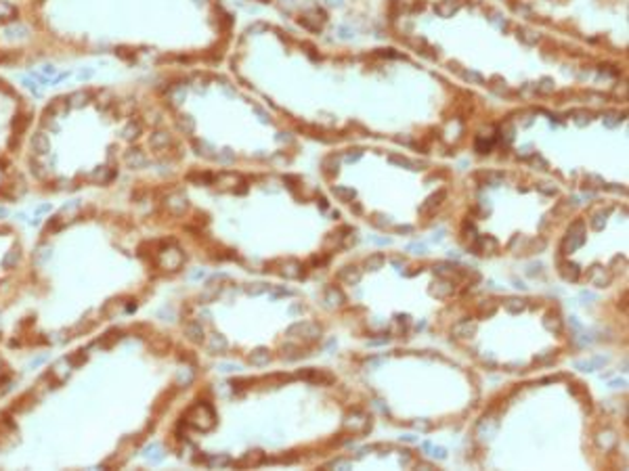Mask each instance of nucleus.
Returning <instances> with one entry per match:
<instances>
[{"label":"nucleus","mask_w":629,"mask_h":471,"mask_svg":"<svg viewBox=\"0 0 629 471\" xmlns=\"http://www.w3.org/2000/svg\"><path fill=\"white\" fill-rule=\"evenodd\" d=\"M390 342V337H380V339H370V346H384V344H388Z\"/></svg>","instance_id":"de8ad7c7"},{"label":"nucleus","mask_w":629,"mask_h":471,"mask_svg":"<svg viewBox=\"0 0 629 471\" xmlns=\"http://www.w3.org/2000/svg\"><path fill=\"white\" fill-rule=\"evenodd\" d=\"M325 469H350V461H344V459H336V461L328 463Z\"/></svg>","instance_id":"e433bc0d"},{"label":"nucleus","mask_w":629,"mask_h":471,"mask_svg":"<svg viewBox=\"0 0 629 471\" xmlns=\"http://www.w3.org/2000/svg\"><path fill=\"white\" fill-rule=\"evenodd\" d=\"M535 90H537V92H544V94L554 92V82H552V78H541L539 84L535 86Z\"/></svg>","instance_id":"c756f323"},{"label":"nucleus","mask_w":629,"mask_h":471,"mask_svg":"<svg viewBox=\"0 0 629 471\" xmlns=\"http://www.w3.org/2000/svg\"><path fill=\"white\" fill-rule=\"evenodd\" d=\"M581 300H590V302H594V300H598V295L592 293V291H581Z\"/></svg>","instance_id":"8fccbe9b"},{"label":"nucleus","mask_w":629,"mask_h":471,"mask_svg":"<svg viewBox=\"0 0 629 471\" xmlns=\"http://www.w3.org/2000/svg\"><path fill=\"white\" fill-rule=\"evenodd\" d=\"M224 348H226V339L222 335H212V342H210L212 352H222Z\"/></svg>","instance_id":"72a5a7b5"},{"label":"nucleus","mask_w":629,"mask_h":471,"mask_svg":"<svg viewBox=\"0 0 629 471\" xmlns=\"http://www.w3.org/2000/svg\"><path fill=\"white\" fill-rule=\"evenodd\" d=\"M518 38L524 42V44H537L539 42V36L535 34V31H530V29H520L518 31Z\"/></svg>","instance_id":"c85d7f7f"},{"label":"nucleus","mask_w":629,"mask_h":471,"mask_svg":"<svg viewBox=\"0 0 629 471\" xmlns=\"http://www.w3.org/2000/svg\"><path fill=\"white\" fill-rule=\"evenodd\" d=\"M625 386V379H614L610 381V388H623Z\"/></svg>","instance_id":"5fc2aeb1"},{"label":"nucleus","mask_w":629,"mask_h":471,"mask_svg":"<svg viewBox=\"0 0 629 471\" xmlns=\"http://www.w3.org/2000/svg\"><path fill=\"white\" fill-rule=\"evenodd\" d=\"M442 235H444L442 231H438V233H434V237H432V241H434V243H438V241H442Z\"/></svg>","instance_id":"bf43d9fd"},{"label":"nucleus","mask_w":629,"mask_h":471,"mask_svg":"<svg viewBox=\"0 0 629 471\" xmlns=\"http://www.w3.org/2000/svg\"><path fill=\"white\" fill-rule=\"evenodd\" d=\"M444 195H447L444 191H438V193H434V195H430L428 199H426L424 203L420 205V214H428L430 210H434V207H436V205H438V203H440V201L444 199Z\"/></svg>","instance_id":"aec40b11"},{"label":"nucleus","mask_w":629,"mask_h":471,"mask_svg":"<svg viewBox=\"0 0 629 471\" xmlns=\"http://www.w3.org/2000/svg\"><path fill=\"white\" fill-rule=\"evenodd\" d=\"M489 19H491V23H495L497 27H502V29L508 25V21H506L504 17H500V15H493V17H489Z\"/></svg>","instance_id":"49530a36"},{"label":"nucleus","mask_w":629,"mask_h":471,"mask_svg":"<svg viewBox=\"0 0 629 471\" xmlns=\"http://www.w3.org/2000/svg\"><path fill=\"white\" fill-rule=\"evenodd\" d=\"M268 360H270V354H268L266 348H258L250 354V363L254 367H264V365H268Z\"/></svg>","instance_id":"412c9836"},{"label":"nucleus","mask_w":629,"mask_h":471,"mask_svg":"<svg viewBox=\"0 0 629 471\" xmlns=\"http://www.w3.org/2000/svg\"><path fill=\"white\" fill-rule=\"evenodd\" d=\"M372 241H374V243H378V245H388L390 243L388 237H372Z\"/></svg>","instance_id":"3c124183"},{"label":"nucleus","mask_w":629,"mask_h":471,"mask_svg":"<svg viewBox=\"0 0 629 471\" xmlns=\"http://www.w3.org/2000/svg\"><path fill=\"white\" fill-rule=\"evenodd\" d=\"M15 2H28V0H15Z\"/></svg>","instance_id":"e2e57ef3"},{"label":"nucleus","mask_w":629,"mask_h":471,"mask_svg":"<svg viewBox=\"0 0 629 471\" xmlns=\"http://www.w3.org/2000/svg\"><path fill=\"white\" fill-rule=\"evenodd\" d=\"M558 270H560L562 279L568 281V283H577L581 277V268H579V264H574V262H562Z\"/></svg>","instance_id":"f8f14e48"},{"label":"nucleus","mask_w":629,"mask_h":471,"mask_svg":"<svg viewBox=\"0 0 629 471\" xmlns=\"http://www.w3.org/2000/svg\"><path fill=\"white\" fill-rule=\"evenodd\" d=\"M504 308H506L510 314H520V312L526 308V302L520 300V298H510L508 302H504Z\"/></svg>","instance_id":"5701e85b"},{"label":"nucleus","mask_w":629,"mask_h":471,"mask_svg":"<svg viewBox=\"0 0 629 471\" xmlns=\"http://www.w3.org/2000/svg\"><path fill=\"white\" fill-rule=\"evenodd\" d=\"M42 57L44 54L26 4L0 0V67H19Z\"/></svg>","instance_id":"20e7f679"},{"label":"nucleus","mask_w":629,"mask_h":471,"mask_svg":"<svg viewBox=\"0 0 629 471\" xmlns=\"http://www.w3.org/2000/svg\"><path fill=\"white\" fill-rule=\"evenodd\" d=\"M252 111H254L256 115H258V119H260V122H262V124H266V122H268V115H266V113H264V111H262V109H260V107H256V105H254V107H252Z\"/></svg>","instance_id":"a18cd8bd"},{"label":"nucleus","mask_w":629,"mask_h":471,"mask_svg":"<svg viewBox=\"0 0 629 471\" xmlns=\"http://www.w3.org/2000/svg\"><path fill=\"white\" fill-rule=\"evenodd\" d=\"M178 159L166 111L118 86H80L34 115L26 145L30 191L68 195L118 187L130 174L166 176Z\"/></svg>","instance_id":"f257e3e1"},{"label":"nucleus","mask_w":629,"mask_h":471,"mask_svg":"<svg viewBox=\"0 0 629 471\" xmlns=\"http://www.w3.org/2000/svg\"><path fill=\"white\" fill-rule=\"evenodd\" d=\"M34 115L28 98L0 78V203L19 201L30 191L24 157Z\"/></svg>","instance_id":"7ed1b4c3"},{"label":"nucleus","mask_w":629,"mask_h":471,"mask_svg":"<svg viewBox=\"0 0 629 471\" xmlns=\"http://www.w3.org/2000/svg\"><path fill=\"white\" fill-rule=\"evenodd\" d=\"M26 10L44 57L112 54L138 63L172 61L164 46L187 13L214 0H28Z\"/></svg>","instance_id":"f03ea898"},{"label":"nucleus","mask_w":629,"mask_h":471,"mask_svg":"<svg viewBox=\"0 0 629 471\" xmlns=\"http://www.w3.org/2000/svg\"><path fill=\"white\" fill-rule=\"evenodd\" d=\"M623 122V117L619 115V113H606L604 115V126H608V128H616Z\"/></svg>","instance_id":"c9c22d12"},{"label":"nucleus","mask_w":629,"mask_h":471,"mask_svg":"<svg viewBox=\"0 0 629 471\" xmlns=\"http://www.w3.org/2000/svg\"><path fill=\"white\" fill-rule=\"evenodd\" d=\"M332 193L338 197L340 201H352L354 197H356V193H354V189H350V187H344V184H336V187L332 189Z\"/></svg>","instance_id":"4be33fe9"},{"label":"nucleus","mask_w":629,"mask_h":471,"mask_svg":"<svg viewBox=\"0 0 629 471\" xmlns=\"http://www.w3.org/2000/svg\"><path fill=\"white\" fill-rule=\"evenodd\" d=\"M428 451H432V457L438 459V461H442V459H447V451H444L442 446H430Z\"/></svg>","instance_id":"ea45409f"},{"label":"nucleus","mask_w":629,"mask_h":471,"mask_svg":"<svg viewBox=\"0 0 629 471\" xmlns=\"http://www.w3.org/2000/svg\"><path fill=\"white\" fill-rule=\"evenodd\" d=\"M400 440H405V442H418V436H411V434H407V436H403Z\"/></svg>","instance_id":"6e6d98bb"},{"label":"nucleus","mask_w":629,"mask_h":471,"mask_svg":"<svg viewBox=\"0 0 629 471\" xmlns=\"http://www.w3.org/2000/svg\"><path fill=\"white\" fill-rule=\"evenodd\" d=\"M606 216H608V212H598L590 218V224H592L594 231H602L604 224H606Z\"/></svg>","instance_id":"a878e982"},{"label":"nucleus","mask_w":629,"mask_h":471,"mask_svg":"<svg viewBox=\"0 0 629 471\" xmlns=\"http://www.w3.org/2000/svg\"><path fill=\"white\" fill-rule=\"evenodd\" d=\"M240 369V365H220L218 367V371H224V373H229V371H237Z\"/></svg>","instance_id":"603ef678"},{"label":"nucleus","mask_w":629,"mask_h":471,"mask_svg":"<svg viewBox=\"0 0 629 471\" xmlns=\"http://www.w3.org/2000/svg\"><path fill=\"white\" fill-rule=\"evenodd\" d=\"M384 262H386V258L382 256V254H376V256H370L365 260V268L367 270H380L384 266Z\"/></svg>","instance_id":"393cba45"},{"label":"nucleus","mask_w":629,"mask_h":471,"mask_svg":"<svg viewBox=\"0 0 629 471\" xmlns=\"http://www.w3.org/2000/svg\"><path fill=\"white\" fill-rule=\"evenodd\" d=\"M323 300L328 302L330 308H336V306H342L346 302V295L342 293L340 287H336V285H328V287H325V298Z\"/></svg>","instance_id":"9d476101"},{"label":"nucleus","mask_w":629,"mask_h":471,"mask_svg":"<svg viewBox=\"0 0 629 471\" xmlns=\"http://www.w3.org/2000/svg\"><path fill=\"white\" fill-rule=\"evenodd\" d=\"M608 363V358L606 356H594V358H590V360H577L574 363V369H579V371H598V369H604V365Z\"/></svg>","instance_id":"ddd939ff"},{"label":"nucleus","mask_w":629,"mask_h":471,"mask_svg":"<svg viewBox=\"0 0 629 471\" xmlns=\"http://www.w3.org/2000/svg\"><path fill=\"white\" fill-rule=\"evenodd\" d=\"M344 427L348 432H352V434H365L372 427V419L367 417L365 413L354 411L352 415H348V417L344 419Z\"/></svg>","instance_id":"0eeeda50"},{"label":"nucleus","mask_w":629,"mask_h":471,"mask_svg":"<svg viewBox=\"0 0 629 471\" xmlns=\"http://www.w3.org/2000/svg\"><path fill=\"white\" fill-rule=\"evenodd\" d=\"M583 243H585V222L574 220L568 228L564 241H562V254H572V251H577Z\"/></svg>","instance_id":"39448f33"},{"label":"nucleus","mask_w":629,"mask_h":471,"mask_svg":"<svg viewBox=\"0 0 629 471\" xmlns=\"http://www.w3.org/2000/svg\"><path fill=\"white\" fill-rule=\"evenodd\" d=\"M411 231H414L411 226H396V233H411Z\"/></svg>","instance_id":"4d7b16f0"},{"label":"nucleus","mask_w":629,"mask_h":471,"mask_svg":"<svg viewBox=\"0 0 629 471\" xmlns=\"http://www.w3.org/2000/svg\"><path fill=\"white\" fill-rule=\"evenodd\" d=\"M453 272H455V266H453V264H449V262H438V264H434V275H436V277H440V279L451 277Z\"/></svg>","instance_id":"b1692460"},{"label":"nucleus","mask_w":629,"mask_h":471,"mask_svg":"<svg viewBox=\"0 0 629 471\" xmlns=\"http://www.w3.org/2000/svg\"><path fill=\"white\" fill-rule=\"evenodd\" d=\"M266 29H268L266 23H254V25L248 27V34H260V31H266Z\"/></svg>","instance_id":"79ce46f5"},{"label":"nucleus","mask_w":629,"mask_h":471,"mask_svg":"<svg viewBox=\"0 0 629 471\" xmlns=\"http://www.w3.org/2000/svg\"><path fill=\"white\" fill-rule=\"evenodd\" d=\"M453 291H455L453 283H451V281H444V279H442V281H436V283L430 287V293L436 295V298H440V300H442V298H449Z\"/></svg>","instance_id":"2eb2a0df"},{"label":"nucleus","mask_w":629,"mask_h":471,"mask_svg":"<svg viewBox=\"0 0 629 471\" xmlns=\"http://www.w3.org/2000/svg\"><path fill=\"white\" fill-rule=\"evenodd\" d=\"M598 446L600 448H604V451H610V448L616 444V434L612 432V430H604V432H600L598 434Z\"/></svg>","instance_id":"6ab92c4d"},{"label":"nucleus","mask_w":629,"mask_h":471,"mask_svg":"<svg viewBox=\"0 0 629 471\" xmlns=\"http://www.w3.org/2000/svg\"><path fill=\"white\" fill-rule=\"evenodd\" d=\"M541 268H544V266H541L539 262H533V264L526 266V275L528 277H537V275H541Z\"/></svg>","instance_id":"a19ab883"},{"label":"nucleus","mask_w":629,"mask_h":471,"mask_svg":"<svg viewBox=\"0 0 629 471\" xmlns=\"http://www.w3.org/2000/svg\"><path fill=\"white\" fill-rule=\"evenodd\" d=\"M187 335H189V339H193V342H202V339H204V329L200 325L193 323V325L187 327Z\"/></svg>","instance_id":"7c9ffc66"},{"label":"nucleus","mask_w":629,"mask_h":471,"mask_svg":"<svg viewBox=\"0 0 629 471\" xmlns=\"http://www.w3.org/2000/svg\"><path fill=\"white\" fill-rule=\"evenodd\" d=\"M544 327L552 333H560L562 331V319L558 312H548L544 316Z\"/></svg>","instance_id":"f3484780"},{"label":"nucleus","mask_w":629,"mask_h":471,"mask_svg":"<svg viewBox=\"0 0 629 471\" xmlns=\"http://www.w3.org/2000/svg\"><path fill=\"white\" fill-rule=\"evenodd\" d=\"M407 249L414 251V254H426V245L424 243H411Z\"/></svg>","instance_id":"c03bdc74"},{"label":"nucleus","mask_w":629,"mask_h":471,"mask_svg":"<svg viewBox=\"0 0 629 471\" xmlns=\"http://www.w3.org/2000/svg\"><path fill=\"white\" fill-rule=\"evenodd\" d=\"M464 80L466 82H474V84H482V75L476 71H464Z\"/></svg>","instance_id":"58836bf2"},{"label":"nucleus","mask_w":629,"mask_h":471,"mask_svg":"<svg viewBox=\"0 0 629 471\" xmlns=\"http://www.w3.org/2000/svg\"><path fill=\"white\" fill-rule=\"evenodd\" d=\"M288 337H302L304 342H314V339L321 337V327L317 323H294L288 327L286 331Z\"/></svg>","instance_id":"423d86ee"},{"label":"nucleus","mask_w":629,"mask_h":471,"mask_svg":"<svg viewBox=\"0 0 629 471\" xmlns=\"http://www.w3.org/2000/svg\"><path fill=\"white\" fill-rule=\"evenodd\" d=\"M361 157H363V151H354V153L350 151V153H346V161H348V163H354V161H359Z\"/></svg>","instance_id":"37998d69"},{"label":"nucleus","mask_w":629,"mask_h":471,"mask_svg":"<svg viewBox=\"0 0 629 471\" xmlns=\"http://www.w3.org/2000/svg\"><path fill=\"white\" fill-rule=\"evenodd\" d=\"M268 289H270V287H268L266 283H252V285H248L246 291L250 293V295H262V293H266Z\"/></svg>","instance_id":"473e14b6"},{"label":"nucleus","mask_w":629,"mask_h":471,"mask_svg":"<svg viewBox=\"0 0 629 471\" xmlns=\"http://www.w3.org/2000/svg\"><path fill=\"white\" fill-rule=\"evenodd\" d=\"M474 149L478 153H489L493 149V140H484V136H478L474 142Z\"/></svg>","instance_id":"2f4dec72"},{"label":"nucleus","mask_w":629,"mask_h":471,"mask_svg":"<svg viewBox=\"0 0 629 471\" xmlns=\"http://www.w3.org/2000/svg\"><path fill=\"white\" fill-rule=\"evenodd\" d=\"M590 119H592V115H590V111H574L572 113V122H574V126H579V128H585L590 124Z\"/></svg>","instance_id":"bb28decb"},{"label":"nucleus","mask_w":629,"mask_h":471,"mask_svg":"<svg viewBox=\"0 0 629 471\" xmlns=\"http://www.w3.org/2000/svg\"><path fill=\"white\" fill-rule=\"evenodd\" d=\"M449 258H453V260H460V254H458V251H451V254H449Z\"/></svg>","instance_id":"680f3d73"},{"label":"nucleus","mask_w":629,"mask_h":471,"mask_svg":"<svg viewBox=\"0 0 629 471\" xmlns=\"http://www.w3.org/2000/svg\"><path fill=\"white\" fill-rule=\"evenodd\" d=\"M537 189H539L541 193H546V195H556V193H558V189H556L552 182H539Z\"/></svg>","instance_id":"4c0bfd02"},{"label":"nucleus","mask_w":629,"mask_h":471,"mask_svg":"<svg viewBox=\"0 0 629 471\" xmlns=\"http://www.w3.org/2000/svg\"><path fill=\"white\" fill-rule=\"evenodd\" d=\"M416 425H418V427H422V430H428V427H430V423H426V421H418Z\"/></svg>","instance_id":"052dcab7"},{"label":"nucleus","mask_w":629,"mask_h":471,"mask_svg":"<svg viewBox=\"0 0 629 471\" xmlns=\"http://www.w3.org/2000/svg\"><path fill=\"white\" fill-rule=\"evenodd\" d=\"M474 331H476V323H474V321H470V319L460 321V323H455V325H453V335H455V337H462V339L472 337V335H474Z\"/></svg>","instance_id":"4468645a"},{"label":"nucleus","mask_w":629,"mask_h":471,"mask_svg":"<svg viewBox=\"0 0 629 471\" xmlns=\"http://www.w3.org/2000/svg\"><path fill=\"white\" fill-rule=\"evenodd\" d=\"M338 31H340V36H342V38H352V29H348V27L340 25V27H338Z\"/></svg>","instance_id":"09e8293b"},{"label":"nucleus","mask_w":629,"mask_h":471,"mask_svg":"<svg viewBox=\"0 0 629 471\" xmlns=\"http://www.w3.org/2000/svg\"><path fill=\"white\" fill-rule=\"evenodd\" d=\"M466 4V0H438L434 4V13L438 17H453Z\"/></svg>","instance_id":"1a4fd4ad"},{"label":"nucleus","mask_w":629,"mask_h":471,"mask_svg":"<svg viewBox=\"0 0 629 471\" xmlns=\"http://www.w3.org/2000/svg\"><path fill=\"white\" fill-rule=\"evenodd\" d=\"M476 247H478L482 254H495L497 247H500V243H497V239H493L489 235H482V237L476 239Z\"/></svg>","instance_id":"dca6fc26"},{"label":"nucleus","mask_w":629,"mask_h":471,"mask_svg":"<svg viewBox=\"0 0 629 471\" xmlns=\"http://www.w3.org/2000/svg\"><path fill=\"white\" fill-rule=\"evenodd\" d=\"M588 279L592 281V285H596V287H608L610 281H612V272H610L608 268L596 264V266L590 268Z\"/></svg>","instance_id":"6e6552de"},{"label":"nucleus","mask_w":629,"mask_h":471,"mask_svg":"<svg viewBox=\"0 0 629 471\" xmlns=\"http://www.w3.org/2000/svg\"><path fill=\"white\" fill-rule=\"evenodd\" d=\"M338 166H340V159L336 155H330L323 159V170L328 174H338Z\"/></svg>","instance_id":"cd10ccee"},{"label":"nucleus","mask_w":629,"mask_h":471,"mask_svg":"<svg viewBox=\"0 0 629 471\" xmlns=\"http://www.w3.org/2000/svg\"><path fill=\"white\" fill-rule=\"evenodd\" d=\"M518 155H522V157H528V155H530V145H524V147H520Z\"/></svg>","instance_id":"864d4df0"},{"label":"nucleus","mask_w":629,"mask_h":471,"mask_svg":"<svg viewBox=\"0 0 629 471\" xmlns=\"http://www.w3.org/2000/svg\"><path fill=\"white\" fill-rule=\"evenodd\" d=\"M374 404H376V407H378L380 411H382V413H388V407H384V404H382V402H380V400H376Z\"/></svg>","instance_id":"13d9d810"},{"label":"nucleus","mask_w":629,"mask_h":471,"mask_svg":"<svg viewBox=\"0 0 629 471\" xmlns=\"http://www.w3.org/2000/svg\"><path fill=\"white\" fill-rule=\"evenodd\" d=\"M361 275L363 272L356 268V266H344V268H340L338 270V281H342V283H346V285H356L361 281Z\"/></svg>","instance_id":"9b49d317"},{"label":"nucleus","mask_w":629,"mask_h":471,"mask_svg":"<svg viewBox=\"0 0 629 471\" xmlns=\"http://www.w3.org/2000/svg\"><path fill=\"white\" fill-rule=\"evenodd\" d=\"M388 161L390 163H396V166H403V168H409V170H416L414 161H409L407 157H400V155H388Z\"/></svg>","instance_id":"f704fd0d"},{"label":"nucleus","mask_w":629,"mask_h":471,"mask_svg":"<svg viewBox=\"0 0 629 471\" xmlns=\"http://www.w3.org/2000/svg\"><path fill=\"white\" fill-rule=\"evenodd\" d=\"M281 275H284L286 279H300L302 277V264H300V262H296V260H288L286 266L281 268Z\"/></svg>","instance_id":"a211bd4d"}]
</instances>
